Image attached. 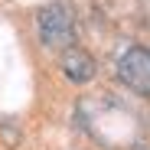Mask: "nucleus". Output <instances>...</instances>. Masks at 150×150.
I'll list each match as a JSON object with an SVG mask.
<instances>
[{
  "instance_id": "f257e3e1",
  "label": "nucleus",
  "mask_w": 150,
  "mask_h": 150,
  "mask_svg": "<svg viewBox=\"0 0 150 150\" xmlns=\"http://www.w3.org/2000/svg\"><path fill=\"white\" fill-rule=\"evenodd\" d=\"M36 36L46 49H69L75 42V26H72V13L65 4H46L36 13Z\"/></svg>"
},
{
  "instance_id": "f03ea898",
  "label": "nucleus",
  "mask_w": 150,
  "mask_h": 150,
  "mask_svg": "<svg viewBox=\"0 0 150 150\" xmlns=\"http://www.w3.org/2000/svg\"><path fill=\"white\" fill-rule=\"evenodd\" d=\"M117 79L137 95H150V49L147 46L124 49V56L117 59Z\"/></svg>"
},
{
  "instance_id": "7ed1b4c3",
  "label": "nucleus",
  "mask_w": 150,
  "mask_h": 150,
  "mask_svg": "<svg viewBox=\"0 0 150 150\" xmlns=\"http://www.w3.org/2000/svg\"><path fill=\"white\" fill-rule=\"evenodd\" d=\"M59 69H62L65 79L75 82V85L91 82V79H95V72H98L95 59L85 52V49H79V46H69V49H62V52H59Z\"/></svg>"
}]
</instances>
